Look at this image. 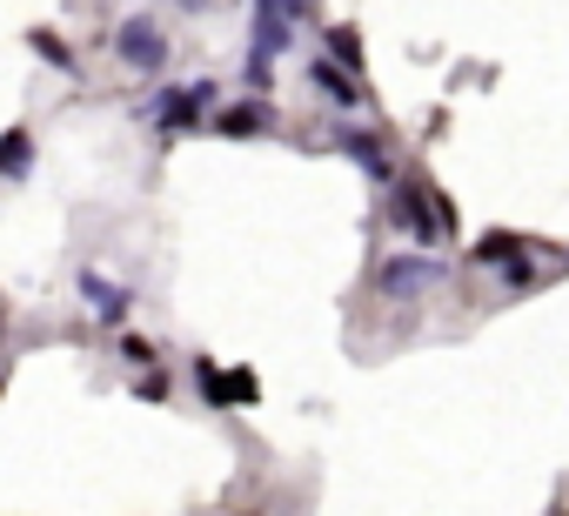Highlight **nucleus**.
Instances as JSON below:
<instances>
[{
	"mask_svg": "<svg viewBox=\"0 0 569 516\" xmlns=\"http://www.w3.org/2000/svg\"><path fill=\"white\" fill-rule=\"evenodd\" d=\"M316 88H322V95H336V108H362V101H356V88H349L342 75H329V61L316 68Z\"/></svg>",
	"mask_w": 569,
	"mask_h": 516,
	"instance_id": "423d86ee",
	"label": "nucleus"
},
{
	"mask_svg": "<svg viewBox=\"0 0 569 516\" xmlns=\"http://www.w3.org/2000/svg\"><path fill=\"white\" fill-rule=\"evenodd\" d=\"M208 101H214V88H208V81H188V88H168V95L154 101V115H161V121H194Z\"/></svg>",
	"mask_w": 569,
	"mask_h": 516,
	"instance_id": "39448f33",
	"label": "nucleus"
},
{
	"mask_svg": "<svg viewBox=\"0 0 569 516\" xmlns=\"http://www.w3.org/2000/svg\"><path fill=\"white\" fill-rule=\"evenodd\" d=\"M476 262H482V269H496V276H509L516 289H522V282H536V248H529V241H502V235H496V241H482Z\"/></svg>",
	"mask_w": 569,
	"mask_h": 516,
	"instance_id": "f03ea898",
	"label": "nucleus"
},
{
	"mask_svg": "<svg viewBox=\"0 0 569 516\" xmlns=\"http://www.w3.org/2000/svg\"><path fill=\"white\" fill-rule=\"evenodd\" d=\"M429 282H442V262H429V255H396L382 269V296H422Z\"/></svg>",
	"mask_w": 569,
	"mask_h": 516,
	"instance_id": "7ed1b4c3",
	"label": "nucleus"
},
{
	"mask_svg": "<svg viewBox=\"0 0 569 516\" xmlns=\"http://www.w3.org/2000/svg\"><path fill=\"white\" fill-rule=\"evenodd\" d=\"M402 228H416L422 241H442L449 235V208H442V195H429V188H409L402 195V208H389Z\"/></svg>",
	"mask_w": 569,
	"mask_h": 516,
	"instance_id": "f257e3e1",
	"label": "nucleus"
},
{
	"mask_svg": "<svg viewBox=\"0 0 569 516\" xmlns=\"http://www.w3.org/2000/svg\"><path fill=\"white\" fill-rule=\"evenodd\" d=\"M114 48H121V61H128V68H161V61H168L161 34H154L148 21H128V28L114 34Z\"/></svg>",
	"mask_w": 569,
	"mask_h": 516,
	"instance_id": "20e7f679",
	"label": "nucleus"
},
{
	"mask_svg": "<svg viewBox=\"0 0 569 516\" xmlns=\"http://www.w3.org/2000/svg\"><path fill=\"white\" fill-rule=\"evenodd\" d=\"M0 168H8V175H28V135H8V148H0Z\"/></svg>",
	"mask_w": 569,
	"mask_h": 516,
	"instance_id": "0eeeda50",
	"label": "nucleus"
}]
</instances>
